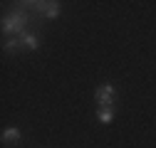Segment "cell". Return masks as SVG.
<instances>
[{
  "instance_id": "obj_1",
  "label": "cell",
  "mask_w": 156,
  "mask_h": 148,
  "mask_svg": "<svg viewBox=\"0 0 156 148\" xmlns=\"http://www.w3.org/2000/svg\"><path fill=\"white\" fill-rule=\"evenodd\" d=\"M25 25H27V17H25V12H12V15H8L5 20H3V32L5 35H10V32H17V35H23L25 32Z\"/></svg>"
},
{
  "instance_id": "obj_2",
  "label": "cell",
  "mask_w": 156,
  "mask_h": 148,
  "mask_svg": "<svg viewBox=\"0 0 156 148\" xmlns=\"http://www.w3.org/2000/svg\"><path fill=\"white\" fill-rule=\"evenodd\" d=\"M94 99H97L99 106H114V101H116V89H114L112 84H104V86H99V89L94 91Z\"/></svg>"
},
{
  "instance_id": "obj_3",
  "label": "cell",
  "mask_w": 156,
  "mask_h": 148,
  "mask_svg": "<svg viewBox=\"0 0 156 148\" xmlns=\"http://www.w3.org/2000/svg\"><path fill=\"white\" fill-rule=\"evenodd\" d=\"M30 5H32L37 12H40V15L50 17V20L60 15V3H52V0H40V3H30Z\"/></svg>"
},
{
  "instance_id": "obj_4",
  "label": "cell",
  "mask_w": 156,
  "mask_h": 148,
  "mask_svg": "<svg viewBox=\"0 0 156 148\" xmlns=\"http://www.w3.org/2000/svg\"><path fill=\"white\" fill-rule=\"evenodd\" d=\"M20 42H23V47H27V49H37V47H40V37L32 35V32H23V35H20Z\"/></svg>"
},
{
  "instance_id": "obj_5",
  "label": "cell",
  "mask_w": 156,
  "mask_h": 148,
  "mask_svg": "<svg viewBox=\"0 0 156 148\" xmlns=\"http://www.w3.org/2000/svg\"><path fill=\"white\" fill-rule=\"evenodd\" d=\"M97 119H99L102 123H109L114 119V106H99V111H97Z\"/></svg>"
},
{
  "instance_id": "obj_6",
  "label": "cell",
  "mask_w": 156,
  "mask_h": 148,
  "mask_svg": "<svg viewBox=\"0 0 156 148\" xmlns=\"http://www.w3.org/2000/svg\"><path fill=\"white\" fill-rule=\"evenodd\" d=\"M20 141V131L17 128H5L3 131V143H17Z\"/></svg>"
},
{
  "instance_id": "obj_7",
  "label": "cell",
  "mask_w": 156,
  "mask_h": 148,
  "mask_svg": "<svg viewBox=\"0 0 156 148\" xmlns=\"http://www.w3.org/2000/svg\"><path fill=\"white\" fill-rule=\"evenodd\" d=\"M23 42H20V37H15V40H8L5 42V49H20Z\"/></svg>"
}]
</instances>
